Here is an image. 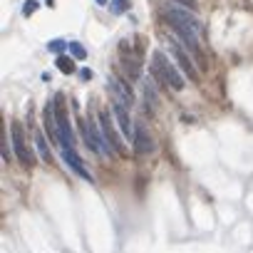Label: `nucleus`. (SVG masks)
<instances>
[{
	"mask_svg": "<svg viewBox=\"0 0 253 253\" xmlns=\"http://www.w3.org/2000/svg\"><path fill=\"white\" fill-rule=\"evenodd\" d=\"M57 67H60L62 75H72V72H75V57H65V55H60V57H57Z\"/></svg>",
	"mask_w": 253,
	"mask_h": 253,
	"instance_id": "ddd939ff",
	"label": "nucleus"
},
{
	"mask_svg": "<svg viewBox=\"0 0 253 253\" xmlns=\"http://www.w3.org/2000/svg\"><path fill=\"white\" fill-rule=\"evenodd\" d=\"M109 87H112V92H117V94L122 97V102H124V104H132V102H134V94L129 92V87H126L122 80L109 77Z\"/></svg>",
	"mask_w": 253,
	"mask_h": 253,
	"instance_id": "9b49d317",
	"label": "nucleus"
},
{
	"mask_svg": "<svg viewBox=\"0 0 253 253\" xmlns=\"http://www.w3.org/2000/svg\"><path fill=\"white\" fill-rule=\"evenodd\" d=\"M10 139H13V149H15V157L18 162L25 167V169H33L35 167V159H33V152L25 142V132H23V126L18 122L10 124Z\"/></svg>",
	"mask_w": 253,
	"mask_h": 253,
	"instance_id": "20e7f679",
	"label": "nucleus"
},
{
	"mask_svg": "<svg viewBox=\"0 0 253 253\" xmlns=\"http://www.w3.org/2000/svg\"><path fill=\"white\" fill-rule=\"evenodd\" d=\"M109 10H112L114 15H124L126 10H129V0H112Z\"/></svg>",
	"mask_w": 253,
	"mask_h": 253,
	"instance_id": "4468645a",
	"label": "nucleus"
},
{
	"mask_svg": "<svg viewBox=\"0 0 253 253\" xmlns=\"http://www.w3.org/2000/svg\"><path fill=\"white\" fill-rule=\"evenodd\" d=\"M52 107H55V129H57V137H60V147L62 149H72L75 147V134H72L67 112L62 107V97H55L52 99Z\"/></svg>",
	"mask_w": 253,
	"mask_h": 253,
	"instance_id": "7ed1b4c3",
	"label": "nucleus"
},
{
	"mask_svg": "<svg viewBox=\"0 0 253 253\" xmlns=\"http://www.w3.org/2000/svg\"><path fill=\"white\" fill-rule=\"evenodd\" d=\"M62 159H65V162L70 164V169H72V171H77V174H80L82 179L92 181V174H89V171L84 169V162H82V159L77 157V152H72V149H65V152H62Z\"/></svg>",
	"mask_w": 253,
	"mask_h": 253,
	"instance_id": "1a4fd4ad",
	"label": "nucleus"
},
{
	"mask_svg": "<svg viewBox=\"0 0 253 253\" xmlns=\"http://www.w3.org/2000/svg\"><path fill=\"white\" fill-rule=\"evenodd\" d=\"M171 55H174V60H176V65L181 67V72H184V75H186L189 80H194V82H199V72L194 70V62H191V60L186 57V52L181 50V45H176V42H174V45H171Z\"/></svg>",
	"mask_w": 253,
	"mask_h": 253,
	"instance_id": "6e6552de",
	"label": "nucleus"
},
{
	"mask_svg": "<svg viewBox=\"0 0 253 253\" xmlns=\"http://www.w3.org/2000/svg\"><path fill=\"white\" fill-rule=\"evenodd\" d=\"M174 3H181L186 8H196V0H174Z\"/></svg>",
	"mask_w": 253,
	"mask_h": 253,
	"instance_id": "a211bd4d",
	"label": "nucleus"
},
{
	"mask_svg": "<svg viewBox=\"0 0 253 253\" xmlns=\"http://www.w3.org/2000/svg\"><path fill=\"white\" fill-rule=\"evenodd\" d=\"M162 15L174 28V33L181 38V42L186 45V50L199 60L201 70H206V60H204L201 45H199V23H196V18L191 13H186V10H179V8H167Z\"/></svg>",
	"mask_w": 253,
	"mask_h": 253,
	"instance_id": "f257e3e1",
	"label": "nucleus"
},
{
	"mask_svg": "<svg viewBox=\"0 0 253 253\" xmlns=\"http://www.w3.org/2000/svg\"><path fill=\"white\" fill-rule=\"evenodd\" d=\"M134 147H137L142 154H147V152L154 149V142H152V137L147 134V126H142V124H137V129H134Z\"/></svg>",
	"mask_w": 253,
	"mask_h": 253,
	"instance_id": "9d476101",
	"label": "nucleus"
},
{
	"mask_svg": "<svg viewBox=\"0 0 253 253\" xmlns=\"http://www.w3.org/2000/svg\"><path fill=\"white\" fill-rule=\"evenodd\" d=\"M38 8H40L38 0H25V5H23V15H25V18H30V15L38 10Z\"/></svg>",
	"mask_w": 253,
	"mask_h": 253,
	"instance_id": "dca6fc26",
	"label": "nucleus"
},
{
	"mask_svg": "<svg viewBox=\"0 0 253 253\" xmlns=\"http://www.w3.org/2000/svg\"><path fill=\"white\" fill-rule=\"evenodd\" d=\"M80 132H82L87 147H89L94 154H109V152L104 149V144H102V137H99L102 129H97V126H94L89 119H82V122H80Z\"/></svg>",
	"mask_w": 253,
	"mask_h": 253,
	"instance_id": "39448f33",
	"label": "nucleus"
},
{
	"mask_svg": "<svg viewBox=\"0 0 253 253\" xmlns=\"http://www.w3.org/2000/svg\"><path fill=\"white\" fill-rule=\"evenodd\" d=\"M114 119H117V126L122 129V134L134 142V129H132V119H129V112H126V104L122 99H114Z\"/></svg>",
	"mask_w": 253,
	"mask_h": 253,
	"instance_id": "423d86ee",
	"label": "nucleus"
},
{
	"mask_svg": "<svg viewBox=\"0 0 253 253\" xmlns=\"http://www.w3.org/2000/svg\"><path fill=\"white\" fill-rule=\"evenodd\" d=\"M97 3H99V5H107V0H97Z\"/></svg>",
	"mask_w": 253,
	"mask_h": 253,
	"instance_id": "6ab92c4d",
	"label": "nucleus"
},
{
	"mask_svg": "<svg viewBox=\"0 0 253 253\" xmlns=\"http://www.w3.org/2000/svg\"><path fill=\"white\" fill-rule=\"evenodd\" d=\"M70 55H72L75 60H84V57H87V50H84L80 42H72V45H70Z\"/></svg>",
	"mask_w": 253,
	"mask_h": 253,
	"instance_id": "2eb2a0df",
	"label": "nucleus"
},
{
	"mask_svg": "<svg viewBox=\"0 0 253 253\" xmlns=\"http://www.w3.org/2000/svg\"><path fill=\"white\" fill-rule=\"evenodd\" d=\"M152 77H154L159 84H164V87H169V89H174V92H181V89H184V77H181V72L174 67V62H169V57H167L162 50H154V55H152Z\"/></svg>",
	"mask_w": 253,
	"mask_h": 253,
	"instance_id": "f03ea898",
	"label": "nucleus"
},
{
	"mask_svg": "<svg viewBox=\"0 0 253 253\" xmlns=\"http://www.w3.org/2000/svg\"><path fill=\"white\" fill-rule=\"evenodd\" d=\"M47 50H50V52H62V50H65V42H62V40H52V42L47 45Z\"/></svg>",
	"mask_w": 253,
	"mask_h": 253,
	"instance_id": "f3484780",
	"label": "nucleus"
},
{
	"mask_svg": "<svg viewBox=\"0 0 253 253\" xmlns=\"http://www.w3.org/2000/svg\"><path fill=\"white\" fill-rule=\"evenodd\" d=\"M99 129H102V134H104L107 144H109L112 149L122 152V142H119V137H117V132H114V124H112V119H109V112H107V109H99Z\"/></svg>",
	"mask_w": 253,
	"mask_h": 253,
	"instance_id": "0eeeda50",
	"label": "nucleus"
},
{
	"mask_svg": "<svg viewBox=\"0 0 253 253\" xmlns=\"http://www.w3.org/2000/svg\"><path fill=\"white\" fill-rule=\"evenodd\" d=\"M35 144H38V152H40L42 162H45V164H52V162H55V157L50 154V149H47V142H45V137H42L40 132H35Z\"/></svg>",
	"mask_w": 253,
	"mask_h": 253,
	"instance_id": "f8f14e48",
	"label": "nucleus"
},
{
	"mask_svg": "<svg viewBox=\"0 0 253 253\" xmlns=\"http://www.w3.org/2000/svg\"><path fill=\"white\" fill-rule=\"evenodd\" d=\"M47 5H55V0H47Z\"/></svg>",
	"mask_w": 253,
	"mask_h": 253,
	"instance_id": "aec40b11",
	"label": "nucleus"
}]
</instances>
